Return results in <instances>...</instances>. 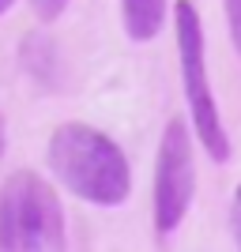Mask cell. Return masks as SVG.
<instances>
[{"instance_id":"cell-1","label":"cell","mask_w":241,"mask_h":252,"mask_svg":"<svg viewBox=\"0 0 241 252\" xmlns=\"http://www.w3.org/2000/svg\"><path fill=\"white\" fill-rule=\"evenodd\" d=\"M45 158H49L53 177L72 196L95 207H121L132 196V169H128L125 151L105 132L83 121H68L53 128Z\"/></svg>"},{"instance_id":"cell-2","label":"cell","mask_w":241,"mask_h":252,"mask_svg":"<svg viewBox=\"0 0 241 252\" xmlns=\"http://www.w3.org/2000/svg\"><path fill=\"white\" fill-rule=\"evenodd\" d=\"M0 249L8 252L64 249L61 196L34 169H15L0 189Z\"/></svg>"},{"instance_id":"cell-3","label":"cell","mask_w":241,"mask_h":252,"mask_svg":"<svg viewBox=\"0 0 241 252\" xmlns=\"http://www.w3.org/2000/svg\"><path fill=\"white\" fill-rule=\"evenodd\" d=\"M173 31H177V61H181V83L189 98V121L196 128L200 147L207 151L211 162L230 158V136L222 125L219 102L207 83V45H204V19L192 0H177L173 8Z\"/></svg>"},{"instance_id":"cell-4","label":"cell","mask_w":241,"mask_h":252,"mask_svg":"<svg viewBox=\"0 0 241 252\" xmlns=\"http://www.w3.org/2000/svg\"><path fill=\"white\" fill-rule=\"evenodd\" d=\"M196 196V166H192V128L181 117H170L158 139L155 162V230L170 237L177 230Z\"/></svg>"},{"instance_id":"cell-5","label":"cell","mask_w":241,"mask_h":252,"mask_svg":"<svg viewBox=\"0 0 241 252\" xmlns=\"http://www.w3.org/2000/svg\"><path fill=\"white\" fill-rule=\"evenodd\" d=\"M121 19H125V34L143 45L151 38H158V31H162L166 0H121Z\"/></svg>"},{"instance_id":"cell-6","label":"cell","mask_w":241,"mask_h":252,"mask_svg":"<svg viewBox=\"0 0 241 252\" xmlns=\"http://www.w3.org/2000/svg\"><path fill=\"white\" fill-rule=\"evenodd\" d=\"M31 8H34V15H38L42 23H53V19H61V15H64L68 0H31Z\"/></svg>"},{"instance_id":"cell-7","label":"cell","mask_w":241,"mask_h":252,"mask_svg":"<svg viewBox=\"0 0 241 252\" xmlns=\"http://www.w3.org/2000/svg\"><path fill=\"white\" fill-rule=\"evenodd\" d=\"M226 4V23H230V42L241 57V0H222Z\"/></svg>"},{"instance_id":"cell-8","label":"cell","mask_w":241,"mask_h":252,"mask_svg":"<svg viewBox=\"0 0 241 252\" xmlns=\"http://www.w3.org/2000/svg\"><path fill=\"white\" fill-rule=\"evenodd\" d=\"M230 230H234V241L241 249V185L234 189V203H230Z\"/></svg>"},{"instance_id":"cell-9","label":"cell","mask_w":241,"mask_h":252,"mask_svg":"<svg viewBox=\"0 0 241 252\" xmlns=\"http://www.w3.org/2000/svg\"><path fill=\"white\" fill-rule=\"evenodd\" d=\"M11 8H15V0H0V15H8Z\"/></svg>"},{"instance_id":"cell-10","label":"cell","mask_w":241,"mask_h":252,"mask_svg":"<svg viewBox=\"0 0 241 252\" xmlns=\"http://www.w3.org/2000/svg\"><path fill=\"white\" fill-rule=\"evenodd\" d=\"M0 155H4V117H0Z\"/></svg>"}]
</instances>
